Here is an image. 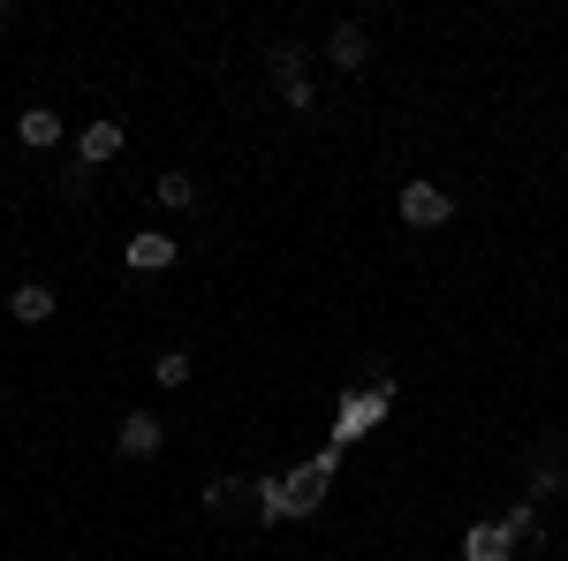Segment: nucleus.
<instances>
[{"label":"nucleus","mask_w":568,"mask_h":561,"mask_svg":"<svg viewBox=\"0 0 568 561\" xmlns=\"http://www.w3.org/2000/svg\"><path fill=\"white\" fill-rule=\"evenodd\" d=\"M387 402H394V380H372V388H356L349 402H342V425H334V440H364V432L387 418Z\"/></svg>","instance_id":"1"},{"label":"nucleus","mask_w":568,"mask_h":561,"mask_svg":"<svg viewBox=\"0 0 568 561\" xmlns=\"http://www.w3.org/2000/svg\"><path fill=\"white\" fill-rule=\"evenodd\" d=\"M402 220L409 228H447L455 220V190L447 182H402Z\"/></svg>","instance_id":"2"},{"label":"nucleus","mask_w":568,"mask_h":561,"mask_svg":"<svg viewBox=\"0 0 568 561\" xmlns=\"http://www.w3.org/2000/svg\"><path fill=\"white\" fill-rule=\"evenodd\" d=\"M122 144H130L122 122H84V130H77V168H106V160H122Z\"/></svg>","instance_id":"3"},{"label":"nucleus","mask_w":568,"mask_h":561,"mask_svg":"<svg viewBox=\"0 0 568 561\" xmlns=\"http://www.w3.org/2000/svg\"><path fill=\"white\" fill-rule=\"evenodd\" d=\"M175 251H182V243H175V236H160V228H136L130 243H122V259H130L136 273H168Z\"/></svg>","instance_id":"4"},{"label":"nucleus","mask_w":568,"mask_h":561,"mask_svg":"<svg viewBox=\"0 0 568 561\" xmlns=\"http://www.w3.org/2000/svg\"><path fill=\"white\" fill-rule=\"evenodd\" d=\"M326 61H334L342 77H356V69L372 61V31H364V23H334V39H326Z\"/></svg>","instance_id":"5"},{"label":"nucleus","mask_w":568,"mask_h":561,"mask_svg":"<svg viewBox=\"0 0 568 561\" xmlns=\"http://www.w3.org/2000/svg\"><path fill=\"white\" fill-rule=\"evenodd\" d=\"M8 311H16V327H45V319L61 311V297H53L45 281H16V289H8Z\"/></svg>","instance_id":"6"},{"label":"nucleus","mask_w":568,"mask_h":561,"mask_svg":"<svg viewBox=\"0 0 568 561\" xmlns=\"http://www.w3.org/2000/svg\"><path fill=\"white\" fill-rule=\"evenodd\" d=\"M160 440H168V425H160L152 410H130V418L114 425V448H122V455H160Z\"/></svg>","instance_id":"7"},{"label":"nucleus","mask_w":568,"mask_h":561,"mask_svg":"<svg viewBox=\"0 0 568 561\" xmlns=\"http://www.w3.org/2000/svg\"><path fill=\"white\" fill-rule=\"evenodd\" d=\"M463 561H516V539L500 523H470L463 531Z\"/></svg>","instance_id":"8"},{"label":"nucleus","mask_w":568,"mask_h":561,"mask_svg":"<svg viewBox=\"0 0 568 561\" xmlns=\"http://www.w3.org/2000/svg\"><path fill=\"white\" fill-rule=\"evenodd\" d=\"M16 137H23L31 152H45V144H61V137H69V122H61L53 107H23V114H16Z\"/></svg>","instance_id":"9"},{"label":"nucleus","mask_w":568,"mask_h":561,"mask_svg":"<svg viewBox=\"0 0 568 561\" xmlns=\"http://www.w3.org/2000/svg\"><path fill=\"white\" fill-rule=\"evenodd\" d=\"M265 69H273V84H281V91L311 84V69H304V46H273V53H265Z\"/></svg>","instance_id":"10"},{"label":"nucleus","mask_w":568,"mask_h":561,"mask_svg":"<svg viewBox=\"0 0 568 561\" xmlns=\"http://www.w3.org/2000/svg\"><path fill=\"white\" fill-rule=\"evenodd\" d=\"M152 198H160L168 213H190V206H197V182H190V174H182V168H168V174H160V182H152Z\"/></svg>","instance_id":"11"},{"label":"nucleus","mask_w":568,"mask_h":561,"mask_svg":"<svg viewBox=\"0 0 568 561\" xmlns=\"http://www.w3.org/2000/svg\"><path fill=\"white\" fill-rule=\"evenodd\" d=\"M190 372H197L190 349H160V357H152V380H160V388H190Z\"/></svg>","instance_id":"12"},{"label":"nucleus","mask_w":568,"mask_h":561,"mask_svg":"<svg viewBox=\"0 0 568 561\" xmlns=\"http://www.w3.org/2000/svg\"><path fill=\"white\" fill-rule=\"evenodd\" d=\"M554 493H568V471L554 455H538V463H530V501H554Z\"/></svg>","instance_id":"13"},{"label":"nucleus","mask_w":568,"mask_h":561,"mask_svg":"<svg viewBox=\"0 0 568 561\" xmlns=\"http://www.w3.org/2000/svg\"><path fill=\"white\" fill-rule=\"evenodd\" d=\"M493 523H500V531H508V539L524 547V539H538V501H516L508 517H493Z\"/></svg>","instance_id":"14"},{"label":"nucleus","mask_w":568,"mask_h":561,"mask_svg":"<svg viewBox=\"0 0 568 561\" xmlns=\"http://www.w3.org/2000/svg\"><path fill=\"white\" fill-rule=\"evenodd\" d=\"M258 517H265V523H288V517H296L288 485H273V478H265V485H258Z\"/></svg>","instance_id":"15"}]
</instances>
